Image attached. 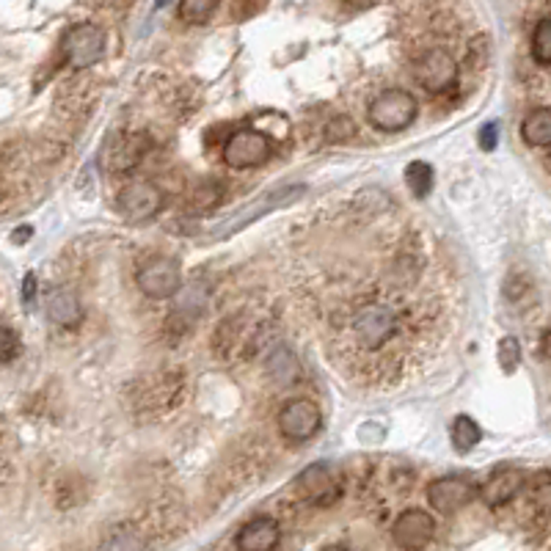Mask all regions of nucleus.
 Wrapping results in <instances>:
<instances>
[{
  "mask_svg": "<svg viewBox=\"0 0 551 551\" xmlns=\"http://www.w3.org/2000/svg\"><path fill=\"white\" fill-rule=\"evenodd\" d=\"M417 116H420V102L408 88H386L367 108V119L378 132L408 130L417 121Z\"/></svg>",
  "mask_w": 551,
  "mask_h": 551,
  "instance_id": "nucleus-1",
  "label": "nucleus"
},
{
  "mask_svg": "<svg viewBox=\"0 0 551 551\" xmlns=\"http://www.w3.org/2000/svg\"><path fill=\"white\" fill-rule=\"evenodd\" d=\"M400 328L397 312L386 304H367L356 312L353 317V339L364 350H380Z\"/></svg>",
  "mask_w": 551,
  "mask_h": 551,
  "instance_id": "nucleus-2",
  "label": "nucleus"
},
{
  "mask_svg": "<svg viewBox=\"0 0 551 551\" xmlns=\"http://www.w3.org/2000/svg\"><path fill=\"white\" fill-rule=\"evenodd\" d=\"M135 285H138V290H141L152 301L174 298L182 290L180 262L169 259V256H158V259L144 262L141 267H138V273H135Z\"/></svg>",
  "mask_w": 551,
  "mask_h": 551,
  "instance_id": "nucleus-3",
  "label": "nucleus"
},
{
  "mask_svg": "<svg viewBox=\"0 0 551 551\" xmlns=\"http://www.w3.org/2000/svg\"><path fill=\"white\" fill-rule=\"evenodd\" d=\"M458 61L444 47H431L420 56L417 67H413V78L431 94H447L458 86Z\"/></svg>",
  "mask_w": 551,
  "mask_h": 551,
  "instance_id": "nucleus-4",
  "label": "nucleus"
},
{
  "mask_svg": "<svg viewBox=\"0 0 551 551\" xmlns=\"http://www.w3.org/2000/svg\"><path fill=\"white\" fill-rule=\"evenodd\" d=\"M307 193V188L304 185H293V188H279V191H270V193H265L262 199H256L251 207H245V210H240V213H234L226 224H221V226H215L213 232H210V243H218V240H226V237H232L234 232H240L243 226H248V224H254L256 218H262V215H267V213H273V210H279V207H285V204H290V202H296L298 196H304Z\"/></svg>",
  "mask_w": 551,
  "mask_h": 551,
  "instance_id": "nucleus-5",
  "label": "nucleus"
},
{
  "mask_svg": "<svg viewBox=\"0 0 551 551\" xmlns=\"http://www.w3.org/2000/svg\"><path fill=\"white\" fill-rule=\"evenodd\" d=\"M105 31L94 23H78L64 36V61L72 69H88L105 56Z\"/></svg>",
  "mask_w": 551,
  "mask_h": 551,
  "instance_id": "nucleus-6",
  "label": "nucleus"
},
{
  "mask_svg": "<svg viewBox=\"0 0 551 551\" xmlns=\"http://www.w3.org/2000/svg\"><path fill=\"white\" fill-rule=\"evenodd\" d=\"M273 147L267 141V135L262 130H237L229 135V141L224 144V163L234 172L243 169H256L262 163H267Z\"/></svg>",
  "mask_w": 551,
  "mask_h": 551,
  "instance_id": "nucleus-7",
  "label": "nucleus"
},
{
  "mask_svg": "<svg viewBox=\"0 0 551 551\" xmlns=\"http://www.w3.org/2000/svg\"><path fill=\"white\" fill-rule=\"evenodd\" d=\"M116 207L130 221H150L163 210V191L150 180H130L116 193Z\"/></svg>",
  "mask_w": 551,
  "mask_h": 551,
  "instance_id": "nucleus-8",
  "label": "nucleus"
},
{
  "mask_svg": "<svg viewBox=\"0 0 551 551\" xmlns=\"http://www.w3.org/2000/svg\"><path fill=\"white\" fill-rule=\"evenodd\" d=\"M323 428V413L312 400H290L285 402V408L279 411V433L287 442H309L312 436H317Z\"/></svg>",
  "mask_w": 551,
  "mask_h": 551,
  "instance_id": "nucleus-9",
  "label": "nucleus"
},
{
  "mask_svg": "<svg viewBox=\"0 0 551 551\" xmlns=\"http://www.w3.org/2000/svg\"><path fill=\"white\" fill-rule=\"evenodd\" d=\"M436 535V521L428 510L408 507L391 524V537L402 551H422Z\"/></svg>",
  "mask_w": 551,
  "mask_h": 551,
  "instance_id": "nucleus-10",
  "label": "nucleus"
},
{
  "mask_svg": "<svg viewBox=\"0 0 551 551\" xmlns=\"http://www.w3.org/2000/svg\"><path fill=\"white\" fill-rule=\"evenodd\" d=\"M477 491L480 488L469 477L447 474V477H439L428 485V502L439 513H458L461 507L472 504L477 499Z\"/></svg>",
  "mask_w": 551,
  "mask_h": 551,
  "instance_id": "nucleus-11",
  "label": "nucleus"
},
{
  "mask_svg": "<svg viewBox=\"0 0 551 551\" xmlns=\"http://www.w3.org/2000/svg\"><path fill=\"white\" fill-rule=\"evenodd\" d=\"M237 551H276V546L282 543V526L270 515H256L234 537Z\"/></svg>",
  "mask_w": 551,
  "mask_h": 551,
  "instance_id": "nucleus-12",
  "label": "nucleus"
},
{
  "mask_svg": "<svg viewBox=\"0 0 551 551\" xmlns=\"http://www.w3.org/2000/svg\"><path fill=\"white\" fill-rule=\"evenodd\" d=\"M45 315L53 326L72 331L83 323V304H80L78 293H72L67 287H53L45 296Z\"/></svg>",
  "mask_w": 551,
  "mask_h": 551,
  "instance_id": "nucleus-13",
  "label": "nucleus"
},
{
  "mask_svg": "<svg viewBox=\"0 0 551 551\" xmlns=\"http://www.w3.org/2000/svg\"><path fill=\"white\" fill-rule=\"evenodd\" d=\"M521 488H524V472L515 466H502L485 480V485L477 491V496H483V502L488 507H502L510 499H515V494Z\"/></svg>",
  "mask_w": 551,
  "mask_h": 551,
  "instance_id": "nucleus-14",
  "label": "nucleus"
},
{
  "mask_svg": "<svg viewBox=\"0 0 551 551\" xmlns=\"http://www.w3.org/2000/svg\"><path fill=\"white\" fill-rule=\"evenodd\" d=\"M296 485L309 502H328L337 491V472L328 463H315L301 472Z\"/></svg>",
  "mask_w": 551,
  "mask_h": 551,
  "instance_id": "nucleus-15",
  "label": "nucleus"
},
{
  "mask_svg": "<svg viewBox=\"0 0 551 551\" xmlns=\"http://www.w3.org/2000/svg\"><path fill=\"white\" fill-rule=\"evenodd\" d=\"M147 150H150V141L144 135H121L119 141L110 147L108 169L116 172V174H127V172H132L138 163H141Z\"/></svg>",
  "mask_w": 551,
  "mask_h": 551,
  "instance_id": "nucleus-16",
  "label": "nucleus"
},
{
  "mask_svg": "<svg viewBox=\"0 0 551 551\" xmlns=\"http://www.w3.org/2000/svg\"><path fill=\"white\" fill-rule=\"evenodd\" d=\"M267 372H270L273 380H279L282 386H290V383H296L301 378V361L290 348L279 345L276 350H270V356H267Z\"/></svg>",
  "mask_w": 551,
  "mask_h": 551,
  "instance_id": "nucleus-17",
  "label": "nucleus"
},
{
  "mask_svg": "<svg viewBox=\"0 0 551 551\" xmlns=\"http://www.w3.org/2000/svg\"><path fill=\"white\" fill-rule=\"evenodd\" d=\"M521 135L529 147H548L551 144V110L535 108L521 121Z\"/></svg>",
  "mask_w": 551,
  "mask_h": 551,
  "instance_id": "nucleus-18",
  "label": "nucleus"
},
{
  "mask_svg": "<svg viewBox=\"0 0 551 551\" xmlns=\"http://www.w3.org/2000/svg\"><path fill=\"white\" fill-rule=\"evenodd\" d=\"M450 439H452V444H455L458 452H469V450H474L483 442V428L472 417H466V413H463V417H458L452 422Z\"/></svg>",
  "mask_w": 551,
  "mask_h": 551,
  "instance_id": "nucleus-19",
  "label": "nucleus"
},
{
  "mask_svg": "<svg viewBox=\"0 0 551 551\" xmlns=\"http://www.w3.org/2000/svg\"><path fill=\"white\" fill-rule=\"evenodd\" d=\"M405 182H408V188H411L413 196L422 199V196H428L431 188H433V169H431L428 163H422V161L411 163V166L405 169Z\"/></svg>",
  "mask_w": 551,
  "mask_h": 551,
  "instance_id": "nucleus-20",
  "label": "nucleus"
},
{
  "mask_svg": "<svg viewBox=\"0 0 551 551\" xmlns=\"http://www.w3.org/2000/svg\"><path fill=\"white\" fill-rule=\"evenodd\" d=\"M532 58L540 67H551V20L543 17L532 31Z\"/></svg>",
  "mask_w": 551,
  "mask_h": 551,
  "instance_id": "nucleus-21",
  "label": "nucleus"
},
{
  "mask_svg": "<svg viewBox=\"0 0 551 551\" xmlns=\"http://www.w3.org/2000/svg\"><path fill=\"white\" fill-rule=\"evenodd\" d=\"M215 9H218L215 0H185V4H180L177 15L188 26H202V23H207L215 15Z\"/></svg>",
  "mask_w": 551,
  "mask_h": 551,
  "instance_id": "nucleus-22",
  "label": "nucleus"
},
{
  "mask_svg": "<svg viewBox=\"0 0 551 551\" xmlns=\"http://www.w3.org/2000/svg\"><path fill=\"white\" fill-rule=\"evenodd\" d=\"M141 548H144L141 535H135L132 529H121V532H116V535L105 543L102 551H141Z\"/></svg>",
  "mask_w": 551,
  "mask_h": 551,
  "instance_id": "nucleus-23",
  "label": "nucleus"
},
{
  "mask_svg": "<svg viewBox=\"0 0 551 551\" xmlns=\"http://www.w3.org/2000/svg\"><path fill=\"white\" fill-rule=\"evenodd\" d=\"M20 356V337L15 328L0 326V364H9Z\"/></svg>",
  "mask_w": 551,
  "mask_h": 551,
  "instance_id": "nucleus-24",
  "label": "nucleus"
},
{
  "mask_svg": "<svg viewBox=\"0 0 551 551\" xmlns=\"http://www.w3.org/2000/svg\"><path fill=\"white\" fill-rule=\"evenodd\" d=\"M518 359H521V348H518V339L515 337H504L499 342V364L502 369H515L518 367Z\"/></svg>",
  "mask_w": 551,
  "mask_h": 551,
  "instance_id": "nucleus-25",
  "label": "nucleus"
},
{
  "mask_svg": "<svg viewBox=\"0 0 551 551\" xmlns=\"http://www.w3.org/2000/svg\"><path fill=\"white\" fill-rule=\"evenodd\" d=\"M356 132V124L350 121V119H337L331 127H328V138H331V141H348V138Z\"/></svg>",
  "mask_w": 551,
  "mask_h": 551,
  "instance_id": "nucleus-26",
  "label": "nucleus"
},
{
  "mask_svg": "<svg viewBox=\"0 0 551 551\" xmlns=\"http://www.w3.org/2000/svg\"><path fill=\"white\" fill-rule=\"evenodd\" d=\"M480 147L483 150H494L496 147V124H485L480 130Z\"/></svg>",
  "mask_w": 551,
  "mask_h": 551,
  "instance_id": "nucleus-27",
  "label": "nucleus"
},
{
  "mask_svg": "<svg viewBox=\"0 0 551 551\" xmlns=\"http://www.w3.org/2000/svg\"><path fill=\"white\" fill-rule=\"evenodd\" d=\"M34 296H36V276L28 273L26 282H23V301H26V304H34Z\"/></svg>",
  "mask_w": 551,
  "mask_h": 551,
  "instance_id": "nucleus-28",
  "label": "nucleus"
},
{
  "mask_svg": "<svg viewBox=\"0 0 551 551\" xmlns=\"http://www.w3.org/2000/svg\"><path fill=\"white\" fill-rule=\"evenodd\" d=\"M323 551H350V548H345V546H328V548H323Z\"/></svg>",
  "mask_w": 551,
  "mask_h": 551,
  "instance_id": "nucleus-29",
  "label": "nucleus"
}]
</instances>
